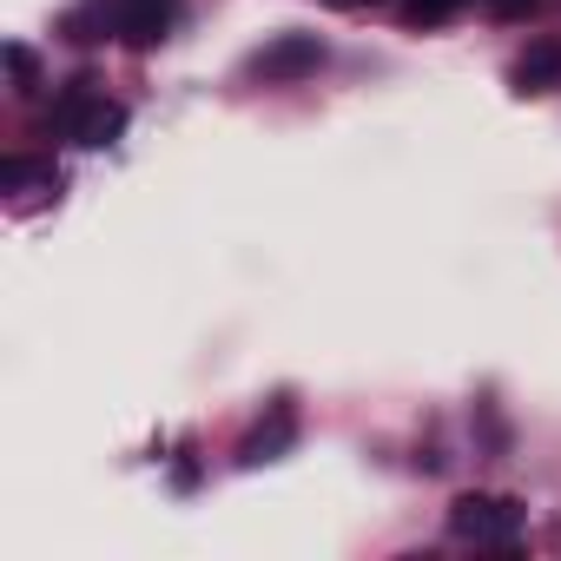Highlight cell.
Segmentation results:
<instances>
[{
    "mask_svg": "<svg viewBox=\"0 0 561 561\" xmlns=\"http://www.w3.org/2000/svg\"><path fill=\"white\" fill-rule=\"evenodd\" d=\"M291 436H298V416H291V403H271V423H257L251 436H244V462H277L291 449Z\"/></svg>",
    "mask_w": 561,
    "mask_h": 561,
    "instance_id": "6",
    "label": "cell"
},
{
    "mask_svg": "<svg viewBox=\"0 0 561 561\" xmlns=\"http://www.w3.org/2000/svg\"><path fill=\"white\" fill-rule=\"evenodd\" d=\"M318 67H324V41H318V34H277V41L251 60V73L271 80V87L305 80V73H318Z\"/></svg>",
    "mask_w": 561,
    "mask_h": 561,
    "instance_id": "3",
    "label": "cell"
},
{
    "mask_svg": "<svg viewBox=\"0 0 561 561\" xmlns=\"http://www.w3.org/2000/svg\"><path fill=\"white\" fill-rule=\"evenodd\" d=\"M522 522H528V508H522L515 495H456V502H449V528H456L462 541L502 548V541L522 535Z\"/></svg>",
    "mask_w": 561,
    "mask_h": 561,
    "instance_id": "2",
    "label": "cell"
},
{
    "mask_svg": "<svg viewBox=\"0 0 561 561\" xmlns=\"http://www.w3.org/2000/svg\"><path fill=\"white\" fill-rule=\"evenodd\" d=\"M489 8H495V21H528L541 0H489Z\"/></svg>",
    "mask_w": 561,
    "mask_h": 561,
    "instance_id": "10",
    "label": "cell"
},
{
    "mask_svg": "<svg viewBox=\"0 0 561 561\" xmlns=\"http://www.w3.org/2000/svg\"><path fill=\"white\" fill-rule=\"evenodd\" d=\"M54 126H60L73 146H113V139L126 133V106L106 100V93H93V80H73L67 100L54 106Z\"/></svg>",
    "mask_w": 561,
    "mask_h": 561,
    "instance_id": "1",
    "label": "cell"
},
{
    "mask_svg": "<svg viewBox=\"0 0 561 561\" xmlns=\"http://www.w3.org/2000/svg\"><path fill=\"white\" fill-rule=\"evenodd\" d=\"M508 80H515V93H522V100L554 93V87H561V41H535V47L515 60V73H508Z\"/></svg>",
    "mask_w": 561,
    "mask_h": 561,
    "instance_id": "5",
    "label": "cell"
},
{
    "mask_svg": "<svg viewBox=\"0 0 561 561\" xmlns=\"http://www.w3.org/2000/svg\"><path fill=\"white\" fill-rule=\"evenodd\" d=\"M456 8H462V0H403V21L410 27H443Z\"/></svg>",
    "mask_w": 561,
    "mask_h": 561,
    "instance_id": "7",
    "label": "cell"
},
{
    "mask_svg": "<svg viewBox=\"0 0 561 561\" xmlns=\"http://www.w3.org/2000/svg\"><path fill=\"white\" fill-rule=\"evenodd\" d=\"M172 14H179V0H119L113 8V27H119V41L126 47H159L165 41V27H172Z\"/></svg>",
    "mask_w": 561,
    "mask_h": 561,
    "instance_id": "4",
    "label": "cell"
},
{
    "mask_svg": "<svg viewBox=\"0 0 561 561\" xmlns=\"http://www.w3.org/2000/svg\"><path fill=\"white\" fill-rule=\"evenodd\" d=\"M34 179L54 185V165H34V159H8V165H0V185H34Z\"/></svg>",
    "mask_w": 561,
    "mask_h": 561,
    "instance_id": "8",
    "label": "cell"
},
{
    "mask_svg": "<svg viewBox=\"0 0 561 561\" xmlns=\"http://www.w3.org/2000/svg\"><path fill=\"white\" fill-rule=\"evenodd\" d=\"M8 73H14L21 87H34V73H41V67H34V54H27V47H8Z\"/></svg>",
    "mask_w": 561,
    "mask_h": 561,
    "instance_id": "9",
    "label": "cell"
},
{
    "mask_svg": "<svg viewBox=\"0 0 561 561\" xmlns=\"http://www.w3.org/2000/svg\"><path fill=\"white\" fill-rule=\"evenodd\" d=\"M324 8H337V14H364V8H383V0H324Z\"/></svg>",
    "mask_w": 561,
    "mask_h": 561,
    "instance_id": "11",
    "label": "cell"
}]
</instances>
